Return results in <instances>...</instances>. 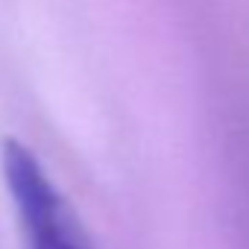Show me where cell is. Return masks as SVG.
Segmentation results:
<instances>
[{
	"label": "cell",
	"instance_id": "cell-1",
	"mask_svg": "<svg viewBox=\"0 0 249 249\" xmlns=\"http://www.w3.org/2000/svg\"><path fill=\"white\" fill-rule=\"evenodd\" d=\"M3 176L27 234V249H91L65 196L21 141H3Z\"/></svg>",
	"mask_w": 249,
	"mask_h": 249
}]
</instances>
